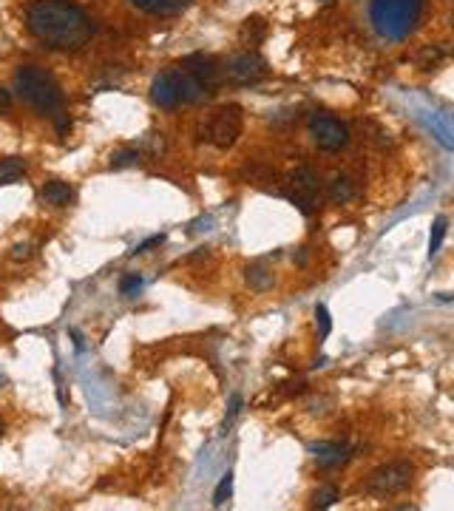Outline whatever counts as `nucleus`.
<instances>
[{
  "mask_svg": "<svg viewBox=\"0 0 454 511\" xmlns=\"http://www.w3.org/2000/svg\"><path fill=\"white\" fill-rule=\"evenodd\" d=\"M137 162H139V151H137V148H126V151H116V154L111 156V168H114V170L131 168V165H137Z\"/></svg>",
  "mask_w": 454,
  "mask_h": 511,
  "instance_id": "nucleus-21",
  "label": "nucleus"
},
{
  "mask_svg": "<svg viewBox=\"0 0 454 511\" xmlns=\"http://www.w3.org/2000/svg\"><path fill=\"white\" fill-rule=\"evenodd\" d=\"M338 500H341V491L335 486H324V489H318L312 494V505L315 508H329V505H335Z\"/></svg>",
  "mask_w": 454,
  "mask_h": 511,
  "instance_id": "nucleus-19",
  "label": "nucleus"
},
{
  "mask_svg": "<svg viewBox=\"0 0 454 511\" xmlns=\"http://www.w3.org/2000/svg\"><path fill=\"white\" fill-rule=\"evenodd\" d=\"M411 477H415V468L406 460H395V463H386V466H378L372 475L366 480V491L375 494V497H392L403 489H409Z\"/></svg>",
  "mask_w": 454,
  "mask_h": 511,
  "instance_id": "nucleus-5",
  "label": "nucleus"
},
{
  "mask_svg": "<svg viewBox=\"0 0 454 511\" xmlns=\"http://www.w3.org/2000/svg\"><path fill=\"white\" fill-rule=\"evenodd\" d=\"M66 128H68V119H66V117H60V119H57V131H60V134H66Z\"/></svg>",
  "mask_w": 454,
  "mask_h": 511,
  "instance_id": "nucleus-28",
  "label": "nucleus"
},
{
  "mask_svg": "<svg viewBox=\"0 0 454 511\" xmlns=\"http://www.w3.org/2000/svg\"><path fill=\"white\" fill-rule=\"evenodd\" d=\"M315 324H318V335L321 338H326L329 332H333V318H329V313H326L324 304L315 307Z\"/></svg>",
  "mask_w": 454,
  "mask_h": 511,
  "instance_id": "nucleus-22",
  "label": "nucleus"
},
{
  "mask_svg": "<svg viewBox=\"0 0 454 511\" xmlns=\"http://www.w3.org/2000/svg\"><path fill=\"white\" fill-rule=\"evenodd\" d=\"M29 256H31V247L29 244H15L12 247V259L15 262H23V259H29Z\"/></svg>",
  "mask_w": 454,
  "mask_h": 511,
  "instance_id": "nucleus-26",
  "label": "nucleus"
},
{
  "mask_svg": "<svg viewBox=\"0 0 454 511\" xmlns=\"http://www.w3.org/2000/svg\"><path fill=\"white\" fill-rule=\"evenodd\" d=\"M26 29L52 52H77L94 34L91 17L71 0H34L26 12Z\"/></svg>",
  "mask_w": 454,
  "mask_h": 511,
  "instance_id": "nucleus-1",
  "label": "nucleus"
},
{
  "mask_svg": "<svg viewBox=\"0 0 454 511\" xmlns=\"http://www.w3.org/2000/svg\"><path fill=\"white\" fill-rule=\"evenodd\" d=\"M318 191H321V179H318V174L312 168H298L290 177V199L298 205L301 213H312Z\"/></svg>",
  "mask_w": 454,
  "mask_h": 511,
  "instance_id": "nucleus-8",
  "label": "nucleus"
},
{
  "mask_svg": "<svg viewBox=\"0 0 454 511\" xmlns=\"http://www.w3.org/2000/svg\"><path fill=\"white\" fill-rule=\"evenodd\" d=\"M23 174H26V162L23 159H17V156L0 159V185H15Z\"/></svg>",
  "mask_w": 454,
  "mask_h": 511,
  "instance_id": "nucleus-15",
  "label": "nucleus"
},
{
  "mask_svg": "<svg viewBox=\"0 0 454 511\" xmlns=\"http://www.w3.org/2000/svg\"><path fill=\"white\" fill-rule=\"evenodd\" d=\"M222 71H225V80H230V82H236V85H256V82H262L264 77H267V60L259 54V52H239V54H233L225 66H222Z\"/></svg>",
  "mask_w": 454,
  "mask_h": 511,
  "instance_id": "nucleus-7",
  "label": "nucleus"
},
{
  "mask_svg": "<svg viewBox=\"0 0 454 511\" xmlns=\"http://www.w3.org/2000/svg\"><path fill=\"white\" fill-rule=\"evenodd\" d=\"M352 196H355L352 182H349L344 174H335V177H333V182H329V199L338 202V205H344V202H349Z\"/></svg>",
  "mask_w": 454,
  "mask_h": 511,
  "instance_id": "nucleus-17",
  "label": "nucleus"
},
{
  "mask_svg": "<svg viewBox=\"0 0 454 511\" xmlns=\"http://www.w3.org/2000/svg\"><path fill=\"white\" fill-rule=\"evenodd\" d=\"M15 89L40 114H52L63 105V91L57 80L40 66H20L15 71Z\"/></svg>",
  "mask_w": 454,
  "mask_h": 511,
  "instance_id": "nucleus-3",
  "label": "nucleus"
},
{
  "mask_svg": "<svg viewBox=\"0 0 454 511\" xmlns=\"http://www.w3.org/2000/svg\"><path fill=\"white\" fill-rule=\"evenodd\" d=\"M446 230H448V219L446 216H437L434 225H432V233H429V259L440 253V244L446 239Z\"/></svg>",
  "mask_w": 454,
  "mask_h": 511,
  "instance_id": "nucleus-18",
  "label": "nucleus"
},
{
  "mask_svg": "<svg viewBox=\"0 0 454 511\" xmlns=\"http://www.w3.org/2000/svg\"><path fill=\"white\" fill-rule=\"evenodd\" d=\"M151 103L159 105V108H176V105H182L176 68H165V71H159L153 77V82H151Z\"/></svg>",
  "mask_w": 454,
  "mask_h": 511,
  "instance_id": "nucleus-10",
  "label": "nucleus"
},
{
  "mask_svg": "<svg viewBox=\"0 0 454 511\" xmlns=\"http://www.w3.org/2000/svg\"><path fill=\"white\" fill-rule=\"evenodd\" d=\"M267 34V23L262 17H247L244 26H241V43L244 46H256V43H262Z\"/></svg>",
  "mask_w": 454,
  "mask_h": 511,
  "instance_id": "nucleus-16",
  "label": "nucleus"
},
{
  "mask_svg": "<svg viewBox=\"0 0 454 511\" xmlns=\"http://www.w3.org/2000/svg\"><path fill=\"white\" fill-rule=\"evenodd\" d=\"M239 412H241V395L236 392V395H230V406H227V417H225V426H227V423H230V420H233V417H236Z\"/></svg>",
  "mask_w": 454,
  "mask_h": 511,
  "instance_id": "nucleus-25",
  "label": "nucleus"
},
{
  "mask_svg": "<svg viewBox=\"0 0 454 511\" xmlns=\"http://www.w3.org/2000/svg\"><path fill=\"white\" fill-rule=\"evenodd\" d=\"M310 449L321 468H338L352 457V449L347 443H312Z\"/></svg>",
  "mask_w": 454,
  "mask_h": 511,
  "instance_id": "nucleus-11",
  "label": "nucleus"
},
{
  "mask_svg": "<svg viewBox=\"0 0 454 511\" xmlns=\"http://www.w3.org/2000/svg\"><path fill=\"white\" fill-rule=\"evenodd\" d=\"M9 105H12V94L6 89H0V114H3Z\"/></svg>",
  "mask_w": 454,
  "mask_h": 511,
  "instance_id": "nucleus-27",
  "label": "nucleus"
},
{
  "mask_svg": "<svg viewBox=\"0 0 454 511\" xmlns=\"http://www.w3.org/2000/svg\"><path fill=\"white\" fill-rule=\"evenodd\" d=\"M244 281L250 284V290H256V292H267V290H273V284H275V279H273V273L264 267V265H250L244 270Z\"/></svg>",
  "mask_w": 454,
  "mask_h": 511,
  "instance_id": "nucleus-14",
  "label": "nucleus"
},
{
  "mask_svg": "<svg viewBox=\"0 0 454 511\" xmlns=\"http://www.w3.org/2000/svg\"><path fill=\"white\" fill-rule=\"evenodd\" d=\"M40 196H43V202H46V205H52V207H66V205L74 199V191H71V185H68V182L52 179V182H46V185H43Z\"/></svg>",
  "mask_w": 454,
  "mask_h": 511,
  "instance_id": "nucleus-13",
  "label": "nucleus"
},
{
  "mask_svg": "<svg viewBox=\"0 0 454 511\" xmlns=\"http://www.w3.org/2000/svg\"><path fill=\"white\" fill-rule=\"evenodd\" d=\"M0 435H3V420H0Z\"/></svg>",
  "mask_w": 454,
  "mask_h": 511,
  "instance_id": "nucleus-30",
  "label": "nucleus"
},
{
  "mask_svg": "<svg viewBox=\"0 0 454 511\" xmlns=\"http://www.w3.org/2000/svg\"><path fill=\"white\" fill-rule=\"evenodd\" d=\"M71 338H74V344H77V350H82V335H80L77 329H71Z\"/></svg>",
  "mask_w": 454,
  "mask_h": 511,
  "instance_id": "nucleus-29",
  "label": "nucleus"
},
{
  "mask_svg": "<svg viewBox=\"0 0 454 511\" xmlns=\"http://www.w3.org/2000/svg\"><path fill=\"white\" fill-rule=\"evenodd\" d=\"M145 281H142V276H137V273H131V276H126L119 281V295H134L139 287H142Z\"/></svg>",
  "mask_w": 454,
  "mask_h": 511,
  "instance_id": "nucleus-23",
  "label": "nucleus"
},
{
  "mask_svg": "<svg viewBox=\"0 0 454 511\" xmlns=\"http://www.w3.org/2000/svg\"><path fill=\"white\" fill-rule=\"evenodd\" d=\"M230 497H233V472L222 475V480H219V486H216V491H213V505L222 508Z\"/></svg>",
  "mask_w": 454,
  "mask_h": 511,
  "instance_id": "nucleus-20",
  "label": "nucleus"
},
{
  "mask_svg": "<svg viewBox=\"0 0 454 511\" xmlns=\"http://www.w3.org/2000/svg\"><path fill=\"white\" fill-rule=\"evenodd\" d=\"M179 66H182L185 71H190V74H193V77H196V80H199L208 91H213L216 85L225 80L222 63H219L213 54H202V52H199V54H188Z\"/></svg>",
  "mask_w": 454,
  "mask_h": 511,
  "instance_id": "nucleus-9",
  "label": "nucleus"
},
{
  "mask_svg": "<svg viewBox=\"0 0 454 511\" xmlns=\"http://www.w3.org/2000/svg\"><path fill=\"white\" fill-rule=\"evenodd\" d=\"M307 128H310V140L315 142V148H321L326 154H335V151L347 148V142H349V128L333 114H312Z\"/></svg>",
  "mask_w": 454,
  "mask_h": 511,
  "instance_id": "nucleus-6",
  "label": "nucleus"
},
{
  "mask_svg": "<svg viewBox=\"0 0 454 511\" xmlns=\"http://www.w3.org/2000/svg\"><path fill=\"white\" fill-rule=\"evenodd\" d=\"M241 125H244V114H241V108H239L236 103L222 105V108L211 117L208 128H204V140L213 142V145H216V148H222V151H227V148H233V145H236V140L241 137Z\"/></svg>",
  "mask_w": 454,
  "mask_h": 511,
  "instance_id": "nucleus-4",
  "label": "nucleus"
},
{
  "mask_svg": "<svg viewBox=\"0 0 454 511\" xmlns=\"http://www.w3.org/2000/svg\"><path fill=\"white\" fill-rule=\"evenodd\" d=\"M131 6H137L145 15H156V17H168V15H179L182 9L190 6V0H128Z\"/></svg>",
  "mask_w": 454,
  "mask_h": 511,
  "instance_id": "nucleus-12",
  "label": "nucleus"
},
{
  "mask_svg": "<svg viewBox=\"0 0 454 511\" xmlns=\"http://www.w3.org/2000/svg\"><path fill=\"white\" fill-rule=\"evenodd\" d=\"M162 242H165V236H162V233H156V236H151V239H145V242H142V244H137V247H134V250H131V256H142V253H148V250H151V247H159V244H162Z\"/></svg>",
  "mask_w": 454,
  "mask_h": 511,
  "instance_id": "nucleus-24",
  "label": "nucleus"
},
{
  "mask_svg": "<svg viewBox=\"0 0 454 511\" xmlns=\"http://www.w3.org/2000/svg\"><path fill=\"white\" fill-rule=\"evenodd\" d=\"M423 3L426 0H369V23L384 40L400 43L418 29Z\"/></svg>",
  "mask_w": 454,
  "mask_h": 511,
  "instance_id": "nucleus-2",
  "label": "nucleus"
}]
</instances>
